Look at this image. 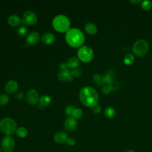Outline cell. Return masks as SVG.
<instances>
[{
  "mask_svg": "<svg viewBox=\"0 0 152 152\" xmlns=\"http://www.w3.org/2000/svg\"><path fill=\"white\" fill-rule=\"evenodd\" d=\"M81 102L88 107H93L97 104L99 95L97 91L93 87L86 86L83 87L79 93Z\"/></svg>",
  "mask_w": 152,
  "mask_h": 152,
  "instance_id": "1",
  "label": "cell"
},
{
  "mask_svg": "<svg viewBox=\"0 0 152 152\" xmlns=\"http://www.w3.org/2000/svg\"><path fill=\"white\" fill-rule=\"evenodd\" d=\"M65 39L67 43L73 48H78L84 42L85 37L83 32L77 28H69L66 33Z\"/></svg>",
  "mask_w": 152,
  "mask_h": 152,
  "instance_id": "2",
  "label": "cell"
},
{
  "mask_svg": "<svg viewBox=\"0 0 152 152\" xmlns=\"http://www.w3.org/2000/svg\"><path fill=\"white\" fill-rule=\"evenodd\" d=\"M70 21L69 18L64 15H56L52 21V26L55 30L64 33L69 29Z\"/></svg>",
  "mask_w": 152,
  "mask_h": 152,
  "instance_id": "3",
  "label": "cell"
},
{
  "mask_svg": "<svg viewBox=\"0 0 152 152\" xmlns=\"http://www.w3.org/2000/svg\"><path fill=\"white\" fill-rule=\"evenodd\" d=\"M17 129L16 122L11 118H4L0 121V130L5 135L11 136Z\"/></svg>",
  "mask_w": 152,
  "mask_h": 152,
  "instance_id": "4",
  "label": "cell"
},
{
  "mask_svg": "<svg viewBox=\"0 0 152 152\" xmlns=\"http://www.w3.org/2000/svg\"><path fill=\"white\" fill-rule=\"evenodd\" d=\"M148 43L144 39L137 40L132 46V51L135 55L138 56L145 55L148 50Z\"/></svg>",
  "mask_w": 152,
  "mask_h": 152,
  "instance_id": "5",
  "label": "cell"
},
{
  "mask_svg": "<svg viewBox=\"0 0 152 152\" xmlns=\"http://www.w3.org/2000/svg\"><path fill=\"white\" fill-rule=\"evenodd\" d=\"M94 53L93 49L87 46H83L80 47L77 51V56L78 59L83 62H89L93 58Z\"/></svg>",
  "mask_w": 152,
  "mask_h": 152,
  "instance_id": "6",
  "label": "cell"
},
{
  "mask_svg": "<svg viewBox=\"0 0 152 152\" xmlns=\"http://www.w3.org/2000/svg\"><path fill=\"white\" fill-rule=\"evenodd\" d=\"M15 142L13 137L9 135L4 136L1 142L2 152H13L15 149Z\"/></svg>",
  "mask_w": 152,
  "mask_h": 152,
  "instance_id": "7",
  "label": "cell"
},
{
  "mask_svg": "<svg viewBox=\"0 0 152 152\" xmlns=\"http://www.w3.org/2000/svg\"><path fill=\"white\" fill-rule=\"evenodd\" d=\"M37 20V15L33 11H26L22 17V22L26 25H33Z\"/></svg>",
  "mask_w": 152,
  "mask_h": 152,
  "instance_id": "8",
  "label": "cell"
},
{
  "mask_svg": "<svg viewBox=\"0 0 152 152\" xmlns=\"http://www.w3.org/2000/svg\"><path fill=\"white\" fill-rule=\"evenodd\" d=\"M27 102L31 105L36 104L39 100V97L37 92L34 89H30L27 91L26 95Z\"/></svg>",
  "mask_w": 152,
  "mask_h": 152,
  "instance_id": "9",
  "label": "cell"
},
{
  "mask_svg": "<svg viewBox=\"0 0 152 152\" xmlns=\"http://www.w3.org/2000/svg\"><path fill=\"white\" fill-rule=\"evenodd\" d=\"M77 126V122L75 118L71 116H69L65 121L64 127L65 129L69 132L75 131Z\"/></svg>",
  "mask_w": 152,
  "mask_h": 152,
  "instance_id": "10",
  "label": "cell"
},
{
  "mask_svg": "<svg viewBox=\"0 0 152 152\" xmlns=\"http://www.w3.org/2000/svg\"><path fill=\"white\" fill-rule=\"evenodd\" d=\"M40 39V35L37 32L33 31L28 34L26 38V42L30 45L37 44Z\"/></svg>",
  "mask_w": 152,
  "mask_h": 152,
  "instance_id": "11",
  "label": "cell"
},
{
  "mask_svg": "<svg viewBox=\"0 0 152 152\" xmlns=\"http://www.w3.org/2000/svg\"><path fill=\"white\" fill-rule=\"evenodd\" d=\"M68 138V134L65 132L60 131L56 133L53 137V140L55 142L58 144L65 143Z\"/></svg>",
  "mask_w": 152,
  "mask_h": 152,
  "instance_id": "12",
  "label": "cell"
},
{
  "mask_svg": "<svg viewBox=\"0 0 152 152\" xmlns=\"http://www.w3.org/2000/svg\"><path fill=\"white\" fill-rule=\"evenodd\" d=\"M18 88V84L15 80H9L5 84V91L9 94L14 93Z\"/></svg>",
  "mask_w": 152,
  "mask_h": 152,
  "instance_id": "13",
  "label": "cell"
},
{
  "mask_svg": "<svg viewBox=\"0 0 152 152\" xmlns=\"http://www.w3.org/2000/svg\"><path fill=\"white\" fill-rule=\"evenodd\" d=\"M58 78L61 81H72L73 78L71 75V72L67 69H62L58 73Z\"/></svg>",
  "mask_w": 152,
  "mask_h": 152,
  "instance_id": "14",
  "label": "cell"
},
{
  "mask_svg": "<svg viewBox=\"0 0 152 152\" xmlns=\"http://www.w3.org/2000/svg\"><path fill=\"white\" fill-rule=\"evenodd\" d=\"M42 40L44 43L47 45H50L54 42L55 40V37L53 33L50 32H47V33H45L43 34Z\"/></svg>",
  "mask_w": 152,
  "mask_h": 152,
  "instance_id": "15",
  "label": "cell"
},
{
  "mask_svg": "<svg viewBox=\"0 0 152 152\" xmlns=\"http://www.w3.org/2000/svg\"><path fill=\"white\" fill-rule=\"evenodd\" d=\"M51 102V98L47 95H43L39 99V107L43 109L45 106H48Z\"/></svg>",
  "mask_w": 152,
  "mask_h": 152,
  "instance_id": "16",
  "label": "cell"
},
{
  "mask_svg": "<svg viewBox=\"0 0 152 152\" xmlns=\"http://www.w3.org/2000/svg\"><path fill=\"white\" fill-rule=\"evenodd\" d=\"M8 23L10 26L12 27H15L20 24L21 20L18 16L14 14V15H10L8 17Z\"/></svg>",
  "mask_w": 152,
  "mask_h": 152,
  "instance_id": "17",
  "label": "cell"
},
{
  "mask_svg": "<svg viewBox=\"0 0 152 152\" xmlns=\"http://www.w3.org/2000/svg\"><path fill=\"white\" fill-rule=\"evenodd\" d=\"M85 30L87 32V33L91 34V35H93L95 34L97 31V28L96 26L92 23H88L85 25L84 27Z\"/></svg>",
  "mask_w": 152,
  "mask_h": 152,
  "instance_id": "18",
  "label": "cell"
},
{
  "mask_svg": "<svg viewBox=\"0 0 152 152\" xmlns=\"http://www.w3.org/2000/svg\"><path fill=\"white\" fill-rule=\"evenodd\" d=\"M15 134L18 137L21 138H24L27 136L28 131L26 128L24 126H20L17 128L15 131Z\"/></svg>",
  "mask_w": 152,
  "mask_h": 152,
  "instance_id": "19",
  "label": "cell"
},
{
  "mask_svg": "<svg viewBox=\"0 0 152 152\" xmlns=\"http://www.w3.org/2000/svg\"><path fill=\"white\" fill-rule=\"evenodd\" d=\"M80 61L78 58L72 56L69 59L67 62V66L70 68H75L79 65Z\"/></svg>",
  "mask_w": 152,
  "mask_h": 152,
  "instance_id": "20",
  "label": "cell"
},
{
  "mask_svg": "<svg viewBox=\"0 0 152 152\" xmlns=\"http://www.w3.org/2000/svg\"><path fill=\"white\" fill-rule=\"evenodd\" d=\"M104 115L107 118H112L116 115V110L112 107H107L104 109Z\"/></svg>",
  "mask_w": 152,
  "mask_h": 152,
  "instance_id": "21",
  "label": "cell"
},
{
  "mask_svg": "<svg viewBox=\"0 0 152 152\" xmlns=\"http://www.w3.org/2000/svg\"><path fill=\"white\" fill-rule=\"evenodd\" d=\"M134 60H135L134 56L131 53H128L126 55L124 58V62L127 65H130L132 64H133V62H134Z\"/></svg>",
  "mask_w": 152,
  "mask_h": 152,
  "instance_id": "22",
  "label": "cell"
},
{
  "mask_svg": "<svg viewBox=\"0 0 152 152\" xmlns=\"http://www.w3.org/2000/svg\"><path fill=\"white\" fill-rule=\"evenodd\" d=\"M83 114V112L82 110L79 109V108H74V110L71 113V116L73 117L74 118H75V119H80Z\"/></svg>",
  "mask_w": 152,
  "mask_h": 152,
  "instance_id": "23",
  "label": "cell"
},
{
  "mask_svg": "<svg viewBox=\"0 0 152 152\" xmlns=\"http://www.w3.org/2000/svg\"><path fill=\"white\" fill-rule=\"evenodd\" d=\"M103 83H106L107 84H111L113 82V77L112 74L108 73L103 77Z\"/></svg>",
  "mask_w": 152,
  "mask_h": 152,
  "instance_id": "24",
  "label": "cell"
},
{
  "mask_svg": "<svg viewBox=\"0 0 152 152\" xmlns=\"http://www.w3.org/2000/svg\"><path fill=\"white\" fill-rule=\"evenodd\" d=\"M141 8L144 10H149L152 7V2L150 1H143L141 2Z\"/></svg>",
  "mask_w": 152,
  "mask_h": 152,
  "instance_id": "25",
  "label": "cell"
},
{
  "mask_svg": "<svg viewBox=\"0 0 152 152\" xmlns=\"http://www.w3.org/2000/svg\"><path fill=\"white\" fill-rule=\"evenodd\" d=\"M9 101V96L6 94L0 95V105L4 106L8 103Z\"/></svg>",
  "mask_w": 152,
  "mask_h": 152,
  "instance_id": "26",
  "label": "cell"
},
{
  "mask_svg": "<svg viewBox=\"0 0 152 152\" xmlns=\"http://www.w3.org/2000/svg\"><path fill=\"white\" fill-rule=\"evenodd\" d=\"M93 80L94 81L99 85H102L103 83V77H101V75H100L98 74H96L95 75H94L93 76Z\"/></svg>",
  "mask_w": 152,
  "mask_h": 152,
  "instance_id": "27",
  "label": "cell"
},
{
  "mask_svg": "<svg viewBox=\"0 0 152 152\" xmlns=\"http://www.w3.org/2000/svg\"><path fill=\"white\" fill-rule=\"evenodd\" d=\"M27 31V28L24 26H21L17 29V33L20 36H24L26 34Z\"/></svg>",
  "mask_w": 152,
  "mask_h": 152,
  "instance_id": "28",
  "label": "cell"
},
{
  "mask_svg": "<svg viewBox=\"0 0 152 152\" xmlns=\"http://www.w3.org/2000/svg\"><path fill=\"white\" fill-rule=\"evenodd\" d=\"M82 74L81 69L78 68H74L71 72V75L72 77H80Z\"/></svg>",
  "mask_w": 152,
  "mask_h": 152,
  "instance_id": "29",
  "label": "cell"
},
{
  "mask_svg": "<svg viewBox=\"0 0 152 152\" xmlns=\"http://www.w3.org/2000/svg\"><path fill=\"white\" fill-rule=\"evenodd\" d=\"M102 92L105 94H108L109 93H110L112 90V88L110 87V85H108V86H104L102 88Z\"/></svg>",
  "mask_w": 152,
  "mask_h": 152,
  "instance_id": "30",
  "label": "cell"
},
{
  "mask_svg": "<svg viewBox=\"0 0 152 152\" xmlns=\"http://www.w3.org/2000/svg\"><path fill=\"white\" fill-rule=\"evenodd\" d=\"M66 143L69 145V146H74L76 144V141L75 140L72 138V137H68Z\"/></svg>",
  "mask_w": 152,
  "mask_h": 152,
  "instance_id": "31",
  "label": "cell"
},
{
  "mask_svg": "<svg viewBox=\"0 0 152 152\" xmlns=\"http://www.w3.org/2000/svg\"><path fill=\"white\" fill-rule=\"evenodd\" d=\"M92 110H93V112L94 113L98 114V113H99L100 112V111H101V107H100L99 105L96 104V106H94V107H92Z\"/></svg>",
  "mask_w": 152,
  "mask_h": 152,
  "instance_id": "32",
  "label": "cell"
},
{
  "mask_svg": "<svg viewBox=\"0 0 152 152\" xmlns=\"http://www.w3.org/2000/svg\"><path fill=\"white\" fill-rule=\"evenodd\" d=\"M74 107L72 106H68L66 107L65 109V112L66 113V115H71V113H72V110H74Z\"/></svg>",
  "mask_w": 152,
  "mask_h": 152,
  "instance_id": "33",
  "label": "cell"
},
{
  "mask_svg": "<svg viewBox=\"0 0 152 152\" xmlns=\"http://www.w3.org/2000/svg\"><path fill=\"white\" fill-rule=\"evenodd\" d=\"M24 94L22 92H18L15 95V99L18 100H23L24 99Z\"/></svg>",
  "mask_w": 152,
  "mask_h": 152,
  "instance_id": "34",
  "label": "cell"
},
{
  "mask_svg": "<svg viewBox=\"0 0 152 152\" xmlns=\"http://www.w3.org/2000/svg\"><path fill=\"white\" fill-rule=\"evenodd\" d=\"M67 66H67V64H65V63H62V64L60 65V67H61V68L62 70V69H67V68H66Z\"/></svg>",
  "mask_w": 152,
  "mask_h": 152,
  "instance_id": "35",
  "label": "cell"
},
{
  "mask_svg": "<svg viewBox=\"0 0 152 152\" xmlns=\"http://www.w3.org/2000/svg\"><path fill=\"white\" fill-rule=\"evenodd\" d=\"M130 2H132V3H134V4H137V3L142 2V1H141V0H138H138H136V1H134V0L132 1V0H131Z\"/></svg>",
  "mask_w": 152,
  "mask_h": 152,
  "instance_id": "36",
  "label": "cell"
},
{
  "mask_svg": "<svg viewBox=\"0 0 152 152\" xmlns=\"http://www.w3.org/2000/svg\"><path fill=\"white\" fill-rule=\"evenodd\" d=\"M126 152H135V150H134L130 149V150H128Z\"/></svg>",
  "mask_w": 152,
  "mask_h": 152,
  "instance_id": "37",
  "label": "cell"
},
{
  "mask_svg": "<svg viewBox=\"0 0 152 152\" xmlns=\"http://www.w3.org/2000/svg\"><path fill=\"white\" fill-rule=\"evenodd\" d=\"M0 152H2V150H1V148H0Z\"/></svg>",
  "mask_w": 152,
  "mask_h": 152,
  "instance_id": "38",
  "label": "cell"
}]
</instances>
